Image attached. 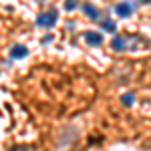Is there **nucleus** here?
Segmentation results:
<instances>
[{
	"label": "nucleus",
	"mask_w": 151,
	"mask_h": 151,
	"mask_svg": "<svg viewBox=\"0 0 151 151\" xmlns=\"http://www.w3.org/2000/svg\"><path fill=\"white\" fill-rule=\"evenodd\" d=\"M58 20V12L57 8H50L47 12H40L38 16H36V26H40V28H52Z\"/></svg>",
	"instance_id": "1"
},
{
	"label": "nucleus",
	"mask_w": 151,
	"mask_h": 151,
	"mask_svg": "<svg viewBox=\"0 0 151 151\" xmlns=\"http://www.w3.org/2000/svg\"><path fill=\"white\" fill-rule=\"evenodd\" d=\"M133 12H135V6H133L131 2H127V0L119 2V4L115 6V14L119 16V18H129Z\"/></svg>",
	"instance_id": "2"
},
{
	"label": "nucleus",
	"mask_w": 151,
	"mask_h": 151,
	"mask_svg": "<svg viewBox=\"0 0 151 151\" xmlns=\"http://www.w3.org/2000/svg\"><path fill=\"white\" fill-rule=\"evenodd\" d=\"M85 42L91 45V47H101L103 45V35L101 32H95V30H87L85 32Z\"/></svg>",
	"instance_id": "3"
},
{
	"label": "nucleus",
	"mask_w": 151,
	"mask_h": 151,
	"mask_svg": "<svg viewBox=\"0 0 151 151\" xmlns=\"http://www.w3.org/2000/svg\"><path fill=\"white\" fill-rule=\"evenodd\" d=\"M28 57V48L24 47V45H14V47L10 48V58H14V60H20V58Z\"/></svg>",
	"instance_id": "4"
},
{
	"label": "nucleus",
	"mask_w": 151,
	"mask_h": 151,
	"mask_svg": "<svg viewBox=\"0 0 151 151\" xmlns=\"http://www.w3.org/2000/svg\"><path fill=\"white\" fill-rule=\"evenodd\" d=\"M111 48L117 50V52L125 50V48H127V40H125V36H113V40H111Z\"/></svg>",
	"instance_id": "5"
},
{
	"label": "nucleus",
	"mask_w": 151,
	"mask_h": 151,
	"mask_svg": "<svg viewBox=\"0 0 151 151\" xmlns=\"http://www.w3.org/2000/svg\"><path fill=\"white\" fill-rule=\"evenodd\" d=\"M83 12H85V16H89L91 20H99V10L95 8L93 4H83Z\"/></svg>",
	"instance_id": "6"
},
{
	"label": "nucleus",
	"mask_w": 151,
	"mask_h": 151,
	"mask_svg": "<svg viewBox=\"0 0 151 151\" xmlns=\"http://www.w3.org/2000/svg\"><path fill=\"white\" fill-rule=\"evenodd\" d=\"M101 28H103V32H117V26L111 18H103L101 20Z\"/></svg>",
	"instance_id": "7"
},
{
	"label": "nucleus",
	"mask_w": 151,
	"mask_h": 151,
	"mask_svg": "<svg viewBox=\"0 0 151 151\" xmlns=\"http://www.w3.org/2000/svg\"><path fill=\"white\" fill-rule=\"evenodd\" d=\"M121 103L125 105V107H131V105L135 103V95L133 93H125L123 97H121Z\"/></svg>",
	"instance_id": "8"
},
{
	"label": "nucleus",
	"mask_w": 151,
	"mask_h": 151,
	"mask_svg": "<svg viewBox=\"0 0 151 151\" xmlns=\"http://www.w3.org/2000/svg\"><path fill=\"white\" fill-rule=\"evenodd\" d=\"M77 6H79V2H77V0H67V2H65V8H67L69 12L77 10Z\"/></svg>",
	"instance_id": "9"
},
{
	"label": "nucleus",
	"mask_w": 151,
	"mask_h": 151,
	"mask_svg": "<svg viewBox=\"0 0 151 151\" xmlns=\"http://www.w3.org/2000/svg\"><path fill=\"white\" fill-rule=\"evenodd\" d=\"M141 4H151V0H139Z\"/></svg>",
	"instance_id": "10"
},
{
	"label": "nucleus",
	"mask_w": 151,
	"mask_h": 151,
	"mask_svg": "<svg viewBox=\"0 0 151 151\" xmlns=\"http://www.w3.org/2000/svg\"><path fill=\"white\" fill-rule=\"evenodd\" d=\"M38 2H47V0H38Z\"/></svg>",
	"instance_id": "11"
}]
</instances>
